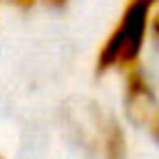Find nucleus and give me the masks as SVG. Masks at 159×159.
<instances>
[{
  "instance_id": "7ed1b4c3",
  "label": "nucleus",
  "mask_w": 159,
  "mask_h": 159,
  "mask_svg": "<svg viewBox=\"0 0 159 159\" xmlns=\"http://www.w3.org/2000/svg\"><path fill=\"white\" fill-rule=\"evenodd\" d=\"M152 40H159V5L152 15Z\"/></svg>"
},
{
  "instance_id": "0eeeda50",
  "label": "nucleus",
  "mask_w": 159,
  "mask_h": 159,
  "mask_svg": "<svg viewBox=\"0 0 159 159\" xmlns=\"http://www.w3.org/2000/svg\"><path fill=\"white\" fill-rule=\"evenodd\" d=\"M0 159H2V157H0Z\"/></svg>"
},
{
  "instance_id": "39448f33",
  "label": "nucleus",
  "mask_w": 159,
  "mask_h": 159,
  "mask_svg": "<svg viewBox=\"0 0 159 159\" xmlns=\"http://www.w3.org/2000/svg\"><path fill=\"white\" fill-rule=\"evenodd\" d=\"M7 2H12V5H17V7H30V5H35L37 0H7Z\"/></svg>"
},
{
  "instance_id": "20e7f679",
  "label": "nucleus",
  "mask_w": 159,
  "mask_h": 159,
  "mask_svg": "<svg viewBox=\"0 0 159 159\" xmlns=\"http://www.w3.org/2000/svg\"><path fill=\"white\" fill-rule=\"evenodd\" d=\"M149 132H152V137H154V142L159 144V112L154 114V119L149 122Z\"/></svg>"
},
{
  "instance_id": "f257e3e1",
  "label": "nucleus",
  "mask_w": 159,
  "mask_h": 159,
  "mask_svg": "<svg viewBox=\"0 0 159 159\" xmlns=\"http://www.w3.org/2000/svg\"><path fill=\"white\" fill-rule=\"evenodd\" d=\"M159 0H127L112 30L97 50V72L127 75L142 65L144 50L152 42V15Z\"/></svg>"
},
{
  "instance_id": "f03ea898",
  "label": "nucleus",
  "mask_w": 159,
  "mask_h": 159,
  "mask_svg": "<svg viewBox=\"0 0 159 159\" xmlns=\"http://www.w3.org/2000/svg\"><path fill=\"white\" fill-rule=\"evenodd\" d=\"M122 77H124V109H127V114L134 122L149 124L154 119V114L159 112L152 80L142 72V67H137Z\"/></svg>"
},
{
  "instance_id": "423d86ee",
  "label": "nucleus",
  "mask_w": 159,
  "mask_h": 159,
  "mask_svg": "<svg viewBox=\"0 0 159 159\" xmlns=\"http://www.w3.org/2000/svg\"><path fill=\"white\" fill-rule=\"evenodd\" d=\"M47 2H55V5H60V2H65V0H47Z\"/></svg>"
}]
</instances>
